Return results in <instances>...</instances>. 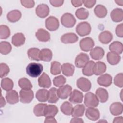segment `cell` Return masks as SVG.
Masks as SVG:
<instances>
[{
	"label": "cell",
	"instance_id": "obj_1",
	"mask_svg": "<svg viewBox=\"0 0 123 123\" xmlns=\"http://www.w3.org/2000/svg\"><path fill=\"white\" fill-rule=\"evenodd\" d=\"M43 70V65L39 63L31 62L26 68L27 74L32 77H37L40 75Z\"/></svg>",
	"mask_w": 123,
	"mask_h": 123
},
{
	"label": "cell",
	"instance_id": "obj_2",
	"mask_svg": "<svg viewBox=\"0 0 123 123\" xmlns=\"http://www.w3.org/2000/svg\"><path fill=\"white\" fill-rule=\"evenodd\" d=\"M84 104L88 108H95L98 106L99 100L95 94L92 92H88L85 95Z\"/></svg>",
	"mask_w": 123,
	"mask_h": 123
},
{
	"label": "cell",
	"instance_id": "obj_3",
	"mask_svg": "<svg viewBox=\"0 0 123 123\" xmlns=\"http://www.w3.org/2000/svg\"><path fill=\"white\" fill-rule=\"evenodd\" d=\"M61 22L63 26L67 28L73 27L76 23V19L73 14L70 13L63 14L61 18Z\"/></svg>",
	"mask_w": 123,
	"mask_h": 123
},
{
	"label": "cell",
	"instance_id": "obj_4",
	"mask_svg": "<svg viewBox=\"0 0 123 123\" xmlns=\"http://www.w3.org/2000/svg\"><path fill=\"white\" fill-rule=\"evenodd\" d=\"M76 32L80 36L84 37L90 34L91 30L90 25L87 22L79 23L76 27Z\"/></svg>",
	"mask_w": 123,
	"mask_h": 123
},
{
	"label": "cell",
	"instance_id": "obj_5",
	"mask_svg": "<svg viewBox=\"0 0 123 123\" xmlns=\"http://www.w3.org/2000/svg\"><path fill=\"white\" fill-rule=\"evenodd\" d=\"M95 45L94 40L90 37H86L82 39L79 42V46L81 50L87 52L91 50Z\"/></svg>",
	"mask_w": 123,
	"mask_h": 123
},
{
	"label": "cell",
	"instance_id": "obj_6",
	"mask_svg": "<svg viewBox=\"0 0 123 123\" xmlns=\"http://www.w3.org/2000/svg\"><path fill=\"white\" fill-rule=\"evenodd\" d=\"M34 98V93L31 90L22 89L20 91V101L23 103H29Z\"/></svg>",
	"mask_w": 123,
	"mask_h": 123
},
{
	"label": "cell",
	"instance_id": "obj_7",
	"mask_svg": "<svg viewBox=\"0 0 123 123\" xmlns=\"http://www.w3.org/2000/svg\"><path fill=\"white\" fill-rule=\"evenodd\" d=\"M45 26L49 30L54 31L58 29L59 27V22L57 18L50 16L46 20Z\"/></svg>",
	"mask_w": 123,
	"mask_h": 123
},
{
	"label": "cell",
	"instance_id": "obj_8",
	"mask_svg": "<svg viewBox=\"0 0 123 123\" xmlns=\"http://www.w3.org/2000/svg\"><path fill=\"white\" fill-rule=\"evenodd\" d=\"M89 61V58L87 54L85 53H79L75 58V64L79 68L84 67Z\"/></svg>",
	"mask_w": 123,
	"mask_h": 123
},
{
	"label": "cell",
	"instance_id": "obj_9",
	"mask_svg": "<svg viewBox=\"0 0 123 123\" xmlns=\"http://www.w3.org/2000/svg\"><path fill=\"white\" fill-rule=\"evenodd\" d=\"M76 86L78 88L84 92L88 91L91 87V83L86 78L80 77L76 81Z\"/></svg>",
	"mask_w": 123,
	"mask_h": 123
},
{
	"label": "cell",
	"instance_id": "obj_10",
	"mask_svg": "<svg viewBox=\"0 0 123 123\" xmlns=\"http://www.w3.org/2000/svg\"><path fill=\"white\" fill-rule=\"evenodd\" d=\"M72 90V87L69 85H63L57 90V94L59 98L62 99H66L70 96Z\"/></svg>",
	"mask_w": 123,
	"mask_h": 123
},
{
	"label": "cell",
	"instance_id": "obj_11",
	"mask_svg": "<svg viewBox=\"0 0 123 123\" xmlns=\"http://www.w3.org/2000/svg\"><path fill=\"white\" fill-rule=\"evenodd\" d=\"M83 97L82 92L77 89H74L72 91L69 100L73 104H79L82 102Z\"/></svg>",
	"mask_w": 123,
	"mask_h": 123
},
{
	"label": "cell",
	"instance_id": "obj_12",
	"mask_svg": "<svg viewBox=\"0 0 123 123\" xmlns=\"http://www.w3.org/2000/svg\"><path fill=\"white\" fill-rule=\"evenodd\" d=\"M78 40V36L74 33H67L63 34L61 37V41L64 44L74 43Z\"/></svg>",
	"mask_w": 123,
	"mask_h": 123
},
{
	"label": "cell",
	"instance_id": "obj_13",
	"mask_svg": "<svg viewBox=\"0 0 123 123\" xmlns=\"http://www.w3.org/2000/svg\"><path fill=\"white\" fill-rule=\"evenodd\" d=\"M49 6L45 4H39L36 9V13L37 16L41 18L46 17L49 14Z\"/></svg>",
	"mask_w": 123,
	"mask_h": 123
},
{
	"label": "cell",
	"instance_id": "obj_14",
	"mask_svg": "<svg viewBox=\"0 0 123 123\" xmlns=\"http://www.w3.org/2000/svg\"><path fill=\"white\" fill-rule=\"evenodd\" d=\"M86 117L91 121H96L99 118L100 113L99 110L94 107H89L86 111Z\"/></svg>",
	"mask_w": 123,
	"mask_h": 123
},
{
	"label": "cell",
	"instance_id": "obj_15",
	"mask_svg": "<svg viewBox=\"0 0 123 123\" xmlns=\"http://www.w3.org/2000/svg\"><path fill=\"white\" fill-rule=\"evenodd\" d=\"M38 84L40 87L48 88L51 85V82L49 76L45 72L42 74L38 79Z\"/></svg>",
	"mask_w": 123,
	"mask_h": 123
},
{
	"label": "cell",
	"instance_id": "obj_16",
	"mask_svg": "<svg viewBox=\"0 0 123 123\" xmlns=\"http://www.w3.org/2000/svg\"><path fill=\"white\" fill-rule=\"evenodd\" d=\"M36 37L37 40L41 42H47L50 39V34L43 28H39L36 33Z\"/></svg>",
	"mask_w": 123,
	"mask_h": 123
},
{
	"label": "cell",
	"instance_id": "obj_17",
	"mask_svg": "<svg viewBox=\"0 0 123 123\" xmlns=\"http://www.w3.org/2000/svg\"><path fill=\"white\" fill-rule=\"evenodd\" d=\"M112 78L111 76L108 74H105L100 75L98 78L97 82L101 86L104 87L109 86L112 83Z\"/></svg>",
	"mask_w": 123,
	"mask_h": 123
},
{
	"label": "cell",
	"instance_id": "obj_18",
	"mask_svg": "<svg viewBox=\"0 0 123 123\" xmlns=\"http://www.w3.org/2000/svg\"><path fill=\"white\" fill-rule=\"evenodd\" d=\"M6 99L8 103L14 104L19 102V96L17 92L14 90L7 91L6 94Z\"/></svg>",
	"mask_w": 123,
	"mask_h": 123
},
{
	"label": "cell",
	"instance_id": "obj_19",
	"mask_svg": "<svg viewBox=\"0 0 123 123\" xmlns=\"http://www.w3.org/2000/svg\"><path fill=\"white\" fill-rule=\"evenodd\" d=\"M104 50L101 47H96L92 49L90 52L91 57L95 60L101 59L104 55Z\"/></svg>",
	"mask_w": 123,
	"mask_h": 123
},
{
	"label": "cell",
	"instance_id": "obj_20",
	"mask_svg": "<svg viewBox=\"0 0 123 123\" xmlns=\"http://www.w3.org/2000/svg\"><path fill=\"white\" fill-rule=\"evenodd\" d=\"M25 41V37L22 33L15 34L12 38V44L16 47H20L23 45Z\"/></svg>",
	"mask_w": 123,
	"mask_h": 123
},
{
	"label": "cell",
	"instance_id": "obj_21",
	"mask_svg": "<svg viewBox=\"0 0 123 123\" xmlns=\"http://www.w3.org/2000/svg\"><path fill=\"white\" fill-rule=\"evenodd\" d=\"M110 111L111 114L114 116L121 114L123 111V104L119 102H115L112 103L110 107Z\"/></svg>",
	"mask_w": 123,
	"mask_h": 123
},
{
	"label": "cell",
	"instance_id": "obj_22",
	"mask_svg": "<svg viewBox=\"0 0 123 123\" xmlns=\"http://www.w3.org/2000/svg\"><path fill=\"white\" fill-rule=\"evenodd\" d=\"M110 16L113 22H121L123 19V10L121 8H115L111 12Z\"/></svg>",
	"mask_w": 123,
	"mask_h": 123
},
{
	"label": "cell",
	"instance_id": "obj_23",
	"mask_svg": "<svg viewBox=\"0 0 123 123\" xmlns=\"http://www.w3.org/2000/svg\"><path fill=\"white\" fill-rule=\"evenodd\" d=\"M113 38V35L109 31H104L101 32L98 36V40L102 44H107L110 43Z\"/></svg>",
	"mask_w": 123,
	"mask_h": 123
},
{
	"label": "cell",
	"instance_id": "obj_24",
	"mask_svg": "<svg viewBox=\"0 0 123 123\" xmlns=\"http://www.w3.org/2000/svg\"><path fill=\"white\" fill-rule=\"evenodd\" d=\"M96 95L99 101L101 103L106 102L109 98V94L107 90L103 88H98L96 91Z\"/></svg>",
	"mask_w": 123,
	"mask_h": 123
},
{
	"label": "cell",
	"instance_id": "obj_25",
	"mask_svg": "<svg viewBox=\"0 0 123 123\" xmlns=\"http://www.w3.org/2000/svg\"><path fill=\"white\" fill-rule=\"evenodd\" d=\"M22 16L21 12L18 10H14L9 12L7 14L8 20L12 23H15L19 21Z\"/></svg>",
	"mask_w": 123,
	"mask_h": 123
},
{
	"label": "cell",
	"instance_id": "obj_26",
	"mask_svg": "<svg viewBox=\"0 0 123 123\" xmlns=\"http://www.w3.org/2000/svg\"><path fill=\"white\" fill-rule=\"evenodd\" d=\"M107 60L111 65L117 64L121 60V56L119 54L114 52H109L107 54Z\"/></svg>",
	"mask_w": 123,
	"mask_h": 123
},
{
	"label": "cell",
	"instance_id": "obj_27",
	"mask_svg": "<svg viewBox=\"0 0 123 123\" xmlns=\"http://www.w3.org/2000/svg\"><path fill=\"white\" fill-rule=\"evenodd\" d=\"M74 66L70 63H64L61 66L62 74L66 76H71L74 71Z\"/></svg>",
	"mask_w": 123,
	"mask_h": 123
},
{
	"label": "cell",
	"instance_id": "obj_28",
	"mask_svg": "<svg viewBox=\"0 0 123 123\" xmlns=\"http://www.w3.org/2000/svg\"><path fill=\"white\" fill-rule=\"evenodd\" d=\"M106 65L105 63L102 62H97L95 63L93 72L94 74L96 75H99L103 74L106 71Z\"/></svg>",
	"mask_w": 123,
	"mask_h": 123
},
{
	"label": "cell",
	"instance_id": "obj_29",
	"mask_svg": "<svg viewBox=\"0 0 123 123\" xmlns=\"http://www.w3.org/2000/svg\"><path fill=\"white\" fill-rule=\"evenodd\" d=\"M40 52L39 49L37 48H30L27 51V55L31 60L39 61L40 59Z\"/></svg>",
	"mask_w": 123,
	"mask_h": 123
},
{
	"label": "cell",
	"instance_id": "obj_30",
	"mask_svg": "<svg viewBox=\"0 0 123 123\" xmlns=\"http://www.w3.org/2000/svg\"><path fill=\"white\" fill-rule=\"evenodd\" d=\"M52 58V52L51 50L48 48L42 49L40 52V59L44 62H49Z\"/></svg>",
	"mask_w": 123,
	"mask_h": 123
},
{
	"label": "cell",
	"instance_id": "obj_31",
	"mask_svg": "<svg viewBox=\"0 0 123 123\" xmlns=\"http://www.w3.org/2000/svg\"><path fill=\"white\" fill-rule=\"evenodd\" d=\"M58 112V109L54 105H47L44 111V116L54 117Z\"/></svg>",
	"mask_w": 123,
	"mask_h": 123
},
{
	"label": "cell",
	"instance_id": "obj_32",
	"mask_svg": "<svg viewBox=\"0 0 123 123\" xmlns=\"http://www.w3.org/2000/svg\"><path fill=\"white\" fill-rule=\"evenodd\" d=\"M109 49L111 52H114L118 54H120L122 53L123 50V44L121 42L118 41H114L110 45Z\"/></svg>",
	"mask_w": 123,
	"mask_h": 123
},
{
	"label": "cell",
	"instance_id": "obj_33",
	"mask_svg": "<svg viewBox=\"0 0 123 123\" xmlns=\"http://www.w3.org/2000/svg\"><path fill=\"white\" fill-rule=\"evenodd\" d=\"M95 62L93 61H89L83 67L82 69V73L85 76H91L94 74L93 69Z\"/></svg>",
	"mask_w": 123,
	"mask_h": 123
},
{
	"label": "cell",
	"instance_id": "obj_34",
	"mask_svg": "<svg viewBox=\"0 0 123 123\" xmlns=\"http://www.w3.org/2000/svg\"><path fill=\"white\" fill-rule=\"evenodd\" d=\"M37 99L40 102H46L49 98V91L45 89H40L36 94Z\"/></svg>",
	"mask_w": 123,
	"mask_h": 123
},
{
	"label": "cell",
	"instance_id": "obj_35",
	"mask_svg": "<svg viewBox=\"0 0 123 123\" xmlns=\"http://www.w3.org/2000/svg\"><path fill=\"white\" fill-rule=\"evenodd\" d=\"M94 13L98 18H102L105 17L107 14V10L103 5L98 4L94 9Z\"/></svg>",
	"mask_w": 123,
	"mask_h": 123
},
{
	"label": "cell",
	"instance_id": "obj_36",
	"mask_svg": "<svg viewBox=\"0 0 123 123\" xmlns=\"http://www.w3.org/2000/svg\"><path fill=\"white\" fill-rule=\"evenodd\" d=\"M85 107L83 104H77L73 109L72 116L74 117H80L84 115Z\"/></svg>",
	"mask_w": 123,
	"mask_h": 123
},
{
	"label": "cell",
	"instance_id": "obj_37",
	"mask_svg": "<svg viewBox=\"0 0 123 123\" xmlns=\"http://www.w3.org/2000/svg\"><path fill=\"white\" fill-rule=\"evenodd\" d=\"M59 99L57 94V89L55 87H52L49 90V98L48 101L50 103H55Z\"/></svg>",
	"mask_w": 123,
	"mask_h": 123
},
{
	"label": "cell",
	"instance_id": "obj_38",
	"mask_svg": "<svg viewBox=\"0 0 123 123\" xmlns=\"http://www.w3.org/2000/svg\"><path fill=\"white\" fill-rule=\"evenodd\" d=\"M46 104L45 103H38L35 106L33 109V112L35 115L37 117L44 116V111Z\"/></svg>",
	"mask_w": 123,
	"mask_h": 123
},
{
	"label": "cell",
	"instance_id": "obj_39",
	"mask_svg": "<svg viewBox=\"0 0 123 123\" xmlns=\"http://www.w3.org/2000/svg\"><path fill=\"white\" fill-rule=\"evenodd\" d=\"M1 86L2 88L7 91L11 90L13 87V82L12 79L6 77L2 79L1 82Z\"/></svg>",
	"mask_w": 123,
	"mask_h": 123
},
{
	"label": "cell",
	"instance_id": "obj_40",
	"mask_svg": "<svg viewBox=\"0 0 123 123\" xmlns=\"http://www.w3.org/2000/svg\"><path fill=\"white\" fill-rule=\"evenodd\" d=\"M73 109L72 104L68 101L64 102L61 106V111L66 115H71Z\"/></svg>",
	"mask_w": 123,
	"mask_h": 123
},
{
	"label": "cell",
	"instance_id": "obj_41",
	"mask_svg": "<svg viewBox=\"0 0 123 123\" xmlns=\"http://www.w3.org/2000/svg\"><path fill=\"white\" fill-rule=\"evenodd\" d=\"M18 85L22 89L25 90L31 89L33 86L30 80L26 78H21L18 81Z\"/></svg>",
	"mask_w": 123,
	"mask_h": 123
},
{
	"label": "cell",
	"instance_id": "obj_42",
	"mask_svg": "<svg viewBox=\"0 0 123 123\" xmlns=\"http://www.w3.org/2000/svg\"><path fill=\"white\" fill-rule=\"evenodd\" d=\"M75 15L79 20H85L89 16V12L85 8H80L76 11Z\"/></svg>",
	"mask_w": 123,
	"mask_h": 123
},
{
	"label": "cell",
	"instance_id": "obj_43",
	"mask_svg": "<svg viewBox=\"0 0 123 123\" xmlns=\"http://www.w3.org/2000/svg\"><path fill=\"white\" fill-rule=\"evenodd\" d=\"M12 50V46L10 43L7 41H1L0 43V52L2 55L9 54Z\"/></svg>",
	"mask_w": 123,
	"mask_h": 123
},
{
	"label": "cell",
	"instance_id": "obj_44",
	"mask_svg": "<svg viewBox=\"0 0 123 123\" xmlns=\"http://www.w3.org/2000/svg\"><path fill=\"white\" fill-rule=\"evenodd\" d=\"M61 63L57 61H53L51 63L50 73L53 75H57L61 72Z\"/></svg>",
	"mask_w": 123,
	"mask_h": 123
},
{
	"label": "cell",
	"instance_id": "obj_45",
	"mask_svg": "<svg viewBox=\"0 0 123 123\" xmlns=\"http://www.w3.org/2000/svg\"><path fill=\"white\" fill-rule=\"evenodd\" d=\"M10 36V30L8 26L6 25L0 26V38L1 39H6Z\"/></svg>",
	"mask_w": 123,
	"mask_h": 123
},
{
	"label": "cell",
	"instance_id": "obj_46",
	"mask_svg": "<svg viewBox=\"0 0 123 123\" xmlns=\"http://www.w3.org/2000/svg\"><path fill=\"white\" fill-rule=\"evenodd\" d=\"M66 78L63 75H60L56 76L53 79V83L54 85L56 87H61L63 86L66 83Z\"/></svg>",
	"mask_w": 123,
	"mask_h": 123
},
{
	"label": "cell",
	"instance_id": "obj_47",
	"mask_svg": "<svg viewBox=\"0 0 123 123\" xmlns=\"http://www.w3.org/2000/svg\"><path fill=\"white\" fill-rule=\"evenodd\" d=\"M10 72L9 66L5 63H1L0 64V77L3 78L6 76Z\"/></svg>",
	"mask_w": 123,
	"mask_h": 123
},
{
	"label": "cell",
	"instance_id": "obj_48",
	"mask_svg": "<svg viewBox=\"0 0 123 123\" xmlns=\"http://www.w3.org/2000/svg\"><path fill=\"white\" fill-rule=\"evenodd\" d=\"M114 83L115 86L120 88L123 86V74L119 73L117 74L114 78Z\"/></svg>",
	"mask_w": 123,
	"mask_h": 123
},
{
	"label": "cell",
	"instance_id": "obj_49",
	"mask_svg": "<svg viewBox=\"0 0 123 123\" xmlns=\"http://www.w3.org/2000/svg\"><path fill=\"white\" fill-rule=\"evenodd\" d=\"M22 5L26 8H32L35 5V1L34 0H21Z\"/></svg>",
	"mask_w": 123,
	"mask_h": 123
},
{
	"label": "cell",
	"instance_id": "obj_50",
	"mask_svg": "<svg viewBox=\"0 0 123 123\" xmlns=\"http://www.w3.org/2000/svg\"><path fill=\"white\" fill-rule=\"evenodd\" d=\"M115 33L116 35L120 37H123V24L121 23L118 25L115 29Z\"/></svg>",
	"mask_w": 123,
	"mask_h": 123
},
{
	"label": "cell",
	"instance_id": "obj_51",
	"mask_svg": "<svg viewBox=\"0 0 123 123\" xmlns=\"http://www.w3.org/2000/svg\"><path fill=\"white\" fill-rule=\"evenodd\" d=\"M96 3V0H83V4L84 6L88 8H92Z\"/></svg>",
	"mask_w": 123,
	"mask_h": 123
},
{
	"label": "cell",
	"instance_id": "obj_52",
	"mask_svg": "<svg viewBox=\"0 0 123 123\" xmlns=\"http://www.w3.org/2000/svg\"><path fill=\"white\" fill-rule=\"evenodd\" d=\"M49 2L53 6L55 7H58L61 6L63 4V3L64 2V0H50Z\"/></svg>",
	"mask_w": 123,
	"mask_h": 123
},
{
	"label": "cell",
	"instance_id": "obj_53",
	"mask_svg": "<svg viewBox=\"0 0 123 123\" xmlns=\"http://www.w3.org/2000/svg\"><path fill=\"white\" fill-rule=\"evenodd\" d=\"M72 4L75 7H77L81 6L83 4V0H71Z\"/></svg>",
	"mask_w": 123,
	"mask_h": 123
},
{
	"label": "cell",
	"instance_id": "obj_54",
	"mask_svg": "<svg viewBox=\"0 0 123 123\" xmlns=\"http://www.w3.org/2000/svg\"><path fill=\"white\" fill-rule=\"evenodd\" d=\"M45 123H57V121L54 118V117H46V119L44 121Z\"/></svg>",
	"mask_w": 123,
	"mask_h": 123
},
{
	"label": "cell",
	"instance_id": "obj_55",
	"mask_svg": "<svg viewBox=\"0 0 123 123\" xmlns=\"http://www.w3.org/2000/svg\"><path fill=\"white\" fill-rule=\"evenodd\" d=\"M70 123H84V121L81 118H79L78 117H74V118L71 119V120L70 121Z\"/></svg>",
	"mask_w": 123,
	"mask_h": 123
},
{
	"label": "cell",
	"instance_id": "obj_56",
	"mask_svg": "<svg viewBox=\"0 0 123 123\" xmlns=\"http://www.w3.org/2000/svg\"><path fill=\"white\" fill-rule=\"evenodd\" d=\"M123 118L122 116H119L117 117L114 119V120L113 121V123H123Z\"/></svg>",
	"mask_w": 123,
	"mask_h": 123
},
{
	"label": "cell",
	"instance_id": "obj_57",
	"mask_svg": "<svg viewBox=\"0 0 123 123\" xmlns=\"http://www.w3.org/2000/svg\"><path fill=\"white\" fill-rule=\"evenodd\" d=\"M6 104V102L5 101L4 98H3L1 94V97H0V107H4Z\"/></svg>",
	"mask_w": 123,
	"mask_h": 123
},
{
	"label": "cell",
	"instance_id": "obj_58",
	"mask_svg": "<svg viewBox=\"0 0 123 123\" xmlns=\"http://www.w3.org/2000/svg\"><path fill=\"white\" fill-rule=\"evenodd\" d=\"M115 2L118 5L123 6V0H115Z\"/></svg>",
	"mask_w": 123,
	"mask_h": 123
}]
</instances>
